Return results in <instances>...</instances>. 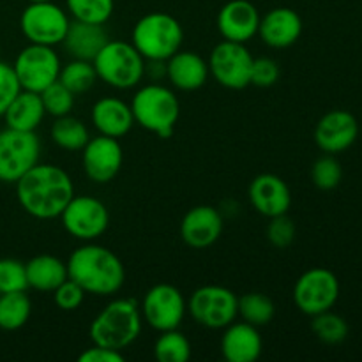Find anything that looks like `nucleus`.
Returning a JSON list of instances; mask_svg holds the SVG:
<instances>
[{
    "label": "nucleus",
    "instance_id": "obj_1",
    "mask_svg": "<svg viewBox=\"0 0 362 362\" xmlns=\"http://www.w3.org/2000/svg\"><path fill=\"white\" fill-rule=\"evenodd\" d=\"M74 197L69 173L55 165H37L16 182V198L28 216L35 219L60 218Z\"/></svg>",
    "mask_w": 362,
    "mask_h": 362
},
{
    "label": "nucleus",
    "instance_id": "obj_2",
    "mask_svg": "<svg viewBox=\"0 0 362 362\" xmlns=\"http://www.w3.org/2000/svg\"><path fill=\"white\" fill-rule=\"evenodd\" d=\"M66 265L67 276L90 296H115L126 281V269L120 258L99 244L87 243L76 247Z\"/></svg>",
    "mask_w": 362,
    "mask_h": 362
},
{
    "label": "nucleus",
    "instance_id": "obj_3",
    "mask_svg": "<svg viewBox=\"0 0 362 362\" xmlns=\"http://www.w3.org/2000/svg\"><path fill=\"white\" fill-rule=\"evenodd\" d=\"M141 324L144 318L136 300L115 299L103 308L92 320L88 334L94 345L122 352L136 341L141 332Z\"/></svg>",
    "mask_w": 362,
    "mask_h": 362
},
{
    "label": "nucleus",
    "instance_id": "obj_4",
    "mask_svg": "<svg viewBox=\"0 0 362 362\" xmlns=\"http://www.w3.org/2000/svg\"><path fill=\"white\" fill-rule=\"evenodd\" d=\"M131 110L134 122L159 138L172 136L180 117L179 98L173 90L159 83L138 88L131 99Z\"/></svg>",
    "mask_w": 362,
    "mask_h": 362
},
{
    "label": "nucleus",
    "instance_id": "obj_5",
    "mask_svg": "<svg viewBox=\"0 0 362 362\" xmlns=\"http://www.w3.org/2000/svg\"><path fill=\"white\" fill-rule=\"evenodd\" d=\"M131 42L145 60H168L182 48V25L172 14L148 13L133 27Z\"/></svg>",
    "mask_w": 362,
    "mask_h": 362
},
{
    "label": "nucleus",
    "instance_id": "obj_6",
    "mask_svg": "<svg viewBox=\"0 0 362 362\" xmlns=\"http://www.w3.org/2000/svg\"><path fill=\"white\" fill-rule=\"evenodd\" d=\"M92 64L98 80L119 90L136 87L145 76V59L133 42L110 39Z\"/></svg>",
    "mask_w": 362,
    "mask_h": 362
},
{
    "label": "nucleus",
    "instance_id": "obj_7",
    "mask_svg": "<svg viewBox=\"0 0 362 362\" xmlns=\"http://www.w3.org/2000/svg\"><path fill=\"white\" fill-rule=\"evenodd\" d=\"M41 156V140L35 131L6 127L0 131V182L16 184L34 168Z\"/></svg>",
    "mask_w": 362,
    "mask_h": 362
},
{
    "label": "nucleus",
    "instance_id": "obj_8",
    "mask_svg": "<svg viewBox=\"0 0 362 362\" xmlns=\"http://www.w3.org/2000/svg\"><path fill=\"white\" fill-rule=\"evenodd\" d=\"M187 313L207 329H225L239 317V297L221 285H205L187 300Z\"/></svg>",
    "mask_w": 362,
    "mask_h": 362
},
{
    "label": "nucleus",
    "instance_id": "obj_9",
    "mask_svg": "<svg viewBox=\"0 0 362 362\" xmlns=\"http://www.w3.org/2000/svg\"><path fill=\"white\" fill-rule=\"evenodd\" d=\"M339 279L332 271L315 267L303 272L293 286V303L300 313L315 317L332 310L339 299Z\"/></svg>",
    "mask_w": 362,
    "mask_h": 362
},
{
    "label": "nucleus",
    "instance_id": "obj_10",
    "mask_svg": "<svg viewBox=\"0 0 362 362\" xmlns=\"http://www.w3.org/2000/svg\"><path fill=\"white\" fill-rule=\"evenodd\" d=\"M60 67H62L60 57L57 55L53 46L34 45V42L25 46L13 64L20 87L37 94L59 80Z\"/></svg>",
    "mask_w": 362,
    "mask_h": 362
},
{
    "label": "nucleus",
    "instance_id": "obj_11",
    "mask_svg": "<svg viewBox=\"0 0 362 362\" xmlns=\"http://www.w3.org/2000/svg\"><path fill=\"white\" fill-rule=\"evenodd\" d=\"M255 57L243 42L225 41L214 46L209 57V73L221 87L243 90L251 85V67Z\"/></svg>",
    "mask_w": 362,
    "mask_h": 362
},
{
    "label": "nucleus",
    "instance_id": "obj_12",
    "mask_svg": "<svg viewBox=\"0 0 362 362\" xmlns=\"http://www.w3.org/2000/svg\"><path fill=\"white\" fill-rule=\"evenodd\" d=\"M69 23L67 13L55 2L28 4L20 18V28L27 41L45 46L62 45Z\"/></svg>",
    "mask_w": 362,
    "mask_h": 362
},
{
    "label": "nucleus",
    "instance_id": "obj_13",
    "mask_svg": "<svg viewBox=\"0 0 362 362\" xmlns=\"http://www.w3.org/2000/svg\"><path fill=\"white\" fill-rule=\"evenodd\" d=\"M141 318L158 332L179 329L187 313V300L177 286L159 283L147 290L141 300Z\"/></svg>",
    "mask_w": 362,
    "mask_h": 362
},
{
    "label": "nucleus",
    "instance_id": "obj_14",
    "mask_svg": "<svg viewBox=\"0 0 362 362\" xmlns=\"http://www.w3.org/2000/svg\"><path fill=\"white\" fill-rule=\"evenodd\" d=\"M66 232L81 243H92L106 232L110 225L108 207L99 198L74 194L60 214Z\"/></svg>",
    "mask_w": 362,
    "mask_h": 362
},
{
    "label": "nucleus",
    "instance_id": "obj_15",
    "mask_svg": "<svg viewBox=\"0 0 362 362\" xmlns=\"http://www.w3.org/2000/svg\"><path fill=\"white\" fill-rule=\"evenodd\" d=\"M81 161H83L85 175L92 182L106 184L115 179L122 168L124 152L117 138L99 134L90 138L81 148Z\"/></svg>",
    "mask_w": 362,
    "mask_h": 362
},
{
    "label": "nucleus",
    "instance_id": "obj_16",
    "mask_svg": "<svg viewBox=\"0 0 362 362\" xmlns=\"http://www.w3.org/2000/svg\"><path fill=\"white\" fill-rule=\"evenodd\" d=\"M359 122L346 110H332L318 120L315 127V144L324 154H341L356 144Z\"/></svg>",
    "mask_w": 362,
    "mask_h": 362
},
{
    "label": "nucleus",
    "instance_id": "obj_17",
    "mask_svg": "<svg viewBox=\"0 0 362 362\" xmlns=\"http://www.w3.org/2000/svg\"><path fill=\"white\" fill-rule=\"evenodd\" d=\"M225 228V218L211 205H197L180 221V237L193 250H207L219 240Z\"/></svg>",
    "mask_w": 362,
    "mask_h": 362
},
{
    "label": "nucleus",
    "instance_id": "obj_18",
    "mask_svg": "<svg viewBox=\"0 0 362 362\" xmlns=\"http://www.w3.org/2000/svg\"><path fill=\"white\" fill-rule=\"evenodd\" d=\"M260 18L257 6L250 0H230L219 9L216 25L225 41L246 45L258 35Z\"/></svg>",
    "mask_w": 362,
    "mask_h": 362
},
{
    "label": "nucleus",
    "instance_id": "obj_19",
    "mask_svg": "<svg viewBox=\"0 0 362 362\" xmlns=\"http://www.w3.org/2000/svg\"><path fill=\"white\" fill-rule=\"evenodd\" d=\"M251 205L265 218L286 214L292 207V191L288 184L274 173H260L255 177L247 189Z\"/></svg>",
    "mask_w": 362,
    "mask_h": 362
},
{
    "label": "nucleus",
    "instance_id": "obj_20",
    "mask_svg": "<svg viewBox=\"0 0 362 362\" xmlns=\"http://www.w3.org/2000/svg\"><path fill=\"white\" fill-rule=\"evenodd\" d=\"M303 34V20L290 7H274L260 18L258 35L271 48H288L296 45Z\"/></svg>",
    "mask_w": 362,
    "mask_h": 362
},
{
    "label": "nucleus",
    "instance_id": "obj_21",
    "mask_svg": "<svg viewBox=\"0 0 362 362\" xmlns=\"http://www.w3.org/2000/svg\"><path fill=\"white\" fill-rule=\"evenodd\" d=\"M264 341L258 327L247 322H232L221 336V354L228 362H255L262 356Z\"/></svg>",
    "mask_w": 362,
    "mask_h": 362
},
{
    "label": "nucleus",
    "instance_id": "obj_22",
    "mask_svg": "<svg viewBox=\"0 0 362 362\" xmlns=\"http://www.w3.org/2000/svg\"><path fill=\"white\" fill-rule=\"evenodd\" d=\"M166 76L179 90L193 92L207 83L211 73L204 57L189 49H179L166 60Z\"/></svg>",
    "mask_w": 362,
    "mask_h": 362
},
{
    "label": "nucleus",
    "instance_id": "obj_23",
    "mask_svg": "<svg viewBox=\"0 0 362 362\" xmlns=\"http://www.w3.org/2000/svg\"><path fill=\"white\" fill-rule=\"evenodd\" d=\"M90 120L99 134L120 140L131 131L134 124L131 105L119 98H101L94 103Z\"/></svg>",
    "mask_w": 362,
    "mask_h": 362
},
{
    "label": "nucleus",
    "instance_id": "obj_24",
    "mask_svg": "<svg viewBox=\"0 0 362 362\" xmlns=\"http://www.w3.org/2000/svg\"><path fill=\"white\" fill-rule=\"evenodd\" d=\"M108 41L110 37L105 25L73 20L69 23V28H67V34L64 37L62 45L73 59L92 62Z\"/></svg>",
    "mask_w": 362,
    "mask_h": 362
},
{
    "label": "nucleus",
    "instance_id": "obj_25",
    "mask_svg": "<svg viewBox=\"0 0 362 362\" xmlns=\"http://www.w3.org/2000/svg\"><path fill=\"white\" fill-rule=\"evenodd\" d=\"M2 117L6 119L7 127H11V129L35 131L46 117L41 95L37 92L21 88L16 98L7 106L6 113Z\"/></svg>",
    "mask_w": 362,
    "mask_h": 362
},
{
    "label": "nucleus",
    "instance_id": "obj_26",
    "mask_svg": "<svg viewBox=\"0 0 362 362\" xmlns=\"http://www.w3.org/2000/svg\"><path fill=\"white\" fill-rule=\"evenodd\" d=\"M28 288L37 292H53L60 283L66 281L67 265L53 255H37L25 264Z\"/></svg>",
    "mask_w": 362,
    "mask_h": 362
},
{
    "label": "nucleus",
    "instance_id": "obj_27",
    "mask_svg": "<svg viewBox=\"0 0 362 362\" xmlns=\"http://www.w3.org/2000/svg\"><path fill=\"white\" fill-rule=\"evenodd\" d=\"M49 136H52L53 144L57 147L69 152L81 151L87 145V141L90 140L87 126L80 119L71 115V113L69 115L57 117L52 129H49Z\"/></svg>",
    "mask_w": 362,
    "mask_h": 362
},
{
    "label": "nucleus",
    "instance_id": "obj_28",
    "mask_svg": "<svg viewBox=\"0 0 362 362\" xmlns=\"http://www.w3.org/2000/svg\"><path fill=\"white\" fill-rule=\"evenodd\" d=\"M32 313V303L27 292L0 293V329L18 331L28 322Z\"/></svg>",
    "mask_w": 362,
    "mask_h": 362
},
{
    "label": "nucleus",
    "instance_id": "obj_29",
    "mask_svg": "<svg viewBox=\"0 0 362 362\" xmlns=\"http://www.w3.org/2000/svg\"><path fill=\"white\" fill-rule=\"evenodd\" d=\"M59 81L64 87L69 88L74 95H78L85 94L94 87L98 81V74H95V67L92 62L73 59L66 66L60 67Z\"/></svg>",
    "mask_w": 362,
    "mask_h": 362
},
{
    "label": "nucleus",
    "instance_id": "obj_30",
    "mask_svg": "<svg viewBox=\"0 0 362 362\" xmlns=\"http://www.w3.org/2000/svg\"><path fill=\"white\" fill-rule=\"evenodd\" d=\"M274 313V303L265 293L250 292L239 297V317L255 327H264L271 324Z\"/></svg>",
    "mask_w": 362,
    "mask_h": 362
},
{
    "label": "nucleus",
    "instance_id": "obj_31",
    "mask_svg": "<svg viewBox=\"0 0 362 362\" xmlns=\"http://www.w3.org/2000/svg\"><path fill=\"white\" fill-rule=\"evenodd\" d=\"M154 356L159 362H187L191 359V343L179 329L159 334L154 345Z\"/></svg>",
    "mask_w": 362,
    "mask_h": 362
},
{
    "label": "nucleus",
    "instance_id": "obj_32",
    "mask_svg": "<svg viewBox=\"0 0 362 362\" xmlns=\"http://www.w3.org/2000/svg\"><path fill=\"white\" fill-rule=\"evenodd\" d=\"M311 322V331L325 345H339L349 336V324L343 317L332 313V310L315 315Z\"/></svg>",
    "mask_w": 362,
    "mask_h": 362
},
{
    "label": "nucleus",
    "instance_id": "obj_33",
    "mask_svg": "<svg viewBox=\"0 0 362 362\" xmlns=\"http://www.w3.org/2000/svg\"><path fill=\"white\" fill-rule=\"evenodd\" d=\"M66 6L73 20L98 25H105L115 9L113 0H66Z\"/></svg>",
    "mask_w": 362,
    "mask_h": 362
},
{
    "label": "nucleus",
    "instance_id": "obj_34",
    "mask_svg": "<svg viewBox=\"0 0 362 362\" xmlns=\"http://www.w3.org/2000/svg\"><path fill=\"white\" fill-rule=\"evenodd\" d=\"M39 95H41L46 115H52L57 119V117L69 115L73 112L74 94L69 88L64 87L59 80L48 85L42 92H39Z\"/></svg>",
    "mask_w": 362,
    "mask_h": 362
},
{
    "label": "nucleus",
    "instance_id": "obj_35",
    "mask_svg": "<svg viewBox=\"0 0 362 362\" xmlns=\"http://www.w3.org/2000/svg\"><path fill=\"white\" fill-rule=\"evenodd\" d=\"M343 168L336 156L325 154L315 161L311 168V180L320 191H332L341 184Z\"/></svg>",
    "mask_w": 362,
    "mask_h": 362
},
{
    "label": "nucleus",
    "instance_id": "obj_36",
    "mask_svg": "<svg viewBox=\"0 0 362 362\" xmlns=\"http://www.w3.org/2000/svg\"><path fill=\"white\" fill-rule=\"evenodd\" d=\"M25 264L14 258H0V292H27Z\"/></svg>",
    "mask_w": 362,
    "mask_h": 362
},
{
    "label": "nucleus",
    "instance_id": "obj_37",
    "mask_svg": "<svg viewBox=\"0 0 362 362\" xmlns=\"http://www.w3.org/2000/svg\"><path fill=\"white\" fill-rule=\"evenodd\" d=\"M267 239L278 250H286L296 240V225L286 214L274 216L267 225Z\"/></svg>",
    "mask_w": 362,
    "mask_h": 362
},
{
    "label": "nucleus",
    "instance_id": "obj_38",
    "mask_svg": "<svg viewBox=\"0 0 362 362\" xmlns=\"http://www.w3.org/2000/svg\"><path fill=\"white\" fill-rule=\"evenodd\" d=\"M85 296H87L85 290L71 278H67L66 281L60 283V285L53 290V299H55V304L62 311L78 310V308L83 304Z\"/></svg>",
    "mask_w": 362,
    "mask_h": 362
},
{
    "label": "nucleus",
    "instance_id": "obj_39",
    "mask_svg": "<svg viewBox=\"0 0 362 362\" xmlns=\"http://www.w3.org/2000/svg\"><path fill=\"white\" fill-rule=\"evenodd\" d=\"M279 80V66L271 57H260L253 60L251 67V85L267 88Z\"/></svg>",
    "mask_w": 362,
    "mask_h": 362
},
{
    "label": "nucleus",
    "instance_id": "obj_40",
    "mask_svg": "<svg viewBox=\"0 0 362 362\" xmlns=\"http://www.w3.org/2000/svg\"><path fill=\"white\" fill-rule=\"evenodd\" d=\"M20 90V81H18L13 66L0 60V117L6 113L7 106L11 105V101L16 98Z\"/></svg>",
    "mask_w": 362,
    "mask_h": 362
},
{
    "label": "nucleus",
    "instance_id": "obj_41",
    "mask_svg": "<svg viewBox=\"0 0 362 362\" xmlns=\"http://www.w3.org/2000/svg\"><path fill=\"white\" fill-rule=\"evenodd\" d=\"M80 362H124L126 357L120 350H113V349H106V346H99L94 345L90 349H87L85 352L80 354L78 357Z\"/></svg>",
    "mask_w": 362,
    "mask_h": 362
},
{
    "label": "nucleus",
    "instance_id": "obj_42",
    "mask_svg": "<svg viewBox=\"0 0 362 362\" xmlns=\"http://www.w3.org/2000/svg\"><path fill=\"white\" fill-rule=\"evenodd\" d=\"M28 4H35V2H53V0H27Z\"/></svg>",
    "mask_w": 362,
    "mask_h": 362
},
{
    "label": "nucleus",
    "instance_id": "obj_43",
    "mask_svg": "<svg viewBox=\"0 0 362 362\" xmlns=\"http://www.w3.org/2000/svg\"><path fill=\"white\" fill-rule=\"evenodd\" d=\"M0 293H2V292H0Z\"/></svg>",
    "mask_w": 362,
    "mask_h": 362
}]
</instances>
